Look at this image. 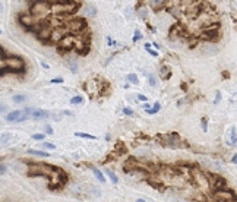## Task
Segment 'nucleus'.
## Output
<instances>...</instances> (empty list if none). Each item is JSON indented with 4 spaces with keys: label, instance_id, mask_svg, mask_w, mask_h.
Instances as JSON below:
<instances>
[{
    "label": "nucleus",
    "instance_id": "41",
    "mask_svg": "<svg viewBox=\"0 0 237 202\" xmlns=\"http://www.w3.org/2000/svg\"><path fill=\"white\" fill-rule=\"evenodd\" d=\"M138 100H139V101H146L148 98H146L145 95H142V94H139V95H138Z\"/></svg>",
    "mask_w": 237,
    "mask_h": 202
},
{
    "label": "nucleus",
    "instance_id": "31",
    "mask_svg": "<svg viewBox=\"0 0 237 202\" xmlns=\"http://www.w3.org/2000/svg\"><path fill=\"white\" fill-rule=\"evenodd\" d=\"M202 130H204V132H206V130H208V122H206V119H202Z\"/></svg>",
    "mask_w": 237,
    "mask_h": 202
},
{
    "label": "nucleus",
    "instance_id": "24",
    "mask_svg": "<svg viewBox=\"0 0 237 202\" xmlns=\"http://www.w3.org/2000/svg\"><path fill=\"white\" fill-rule=\"evenodd\" d=\"M230 135H231V141H230V144H236L237 142V132L234 128H231L230 129Z\"/></svg>",
    "mask_w": 237,
    "mask_h": 202
},
{
    "label": "nucleus",
    "instance_id": "13",
    "mask_svg": "<svg viewBox=\"0 0 237 202\" xmlns=\"http://www.w3.org/2000/svg\"><path fill=\"white\" fill-rule=\"evenodd\" d=\"M201 51L204 53L205 56H212V54H217L220 50H218V47L214 44H205L201 47Z\"/></svg>",
    "mask_w": 237,
    "mask_h": 202
},
{
    "label": "nucleus",
    "instance_id": "25",
    "mask_svg": "<svg viewBox=\"0 0 237 202\" xmlns=\"http://www.w3.org/2000/svg\"><path fill=\"white\" fill-rule=\"evenodd\" d=\"M82 101H83L82 97H81V95H76V97H73V98H72L70 103H72V104H81Z\"/></svg>",
    "mask_w": 237,
    "mask_h": 202
},
{
    "label": "nucleus",
    "instance_id": "43",
    "mask_svg": "<svg viewBox=\"0 0 237 202\" xmlns=\"http://www.w3.org/2000/svg\"><path fill=\"white\" fill-rule=\"evenodd\" d=\"M161 2H163V0H151V3H152V5H154V6H157V5H160Z\"/></svg>",
    "mask_w": 237,
    "mask_h": 202
},
{
    "label": "nucleus",
    "instance_id": "9",
    "mask_svg": "<svg viewBox=\"0 0 237 202\" xmlns=\"http://www.w3.org/2000/svg\"><path fill=\"white\" fill-rule=\"evenodd\" d=\"M75 38L72 37V35H65L63 38L59 41V51L61 53H65L67 50H72V48H75Z\"/></svg>",
    "mask_w": 237,
    "mask_h": 202
},
{
    "label": "nucleus",
    "instance_id": "36",
    "mask_svg": "<svg viewBox=\"0 0 237 202\" xmlns=\"http://www.w3.org/2000/svg\"><path fill=\"white\" fill-rule=\"evenodd\" d=\"M135 37H133V43H136V41H138V40H141V37H142V35H141V32H139V31H135Z\"/></svg>",
    "mask_w": 237,
    "mask_h": 202
},
{
    "label": "nucleus",
    "instance_id": "23",
    "mask_svg": "<svg viewBox=\"0 0 237 202\" xmlns=\"http://www.w3.org/2000/svg\"><path fill=\"white\" fill-rule=\"evenodd\" d=\"M127 81H129V82H132V84H135V85H138V84H139L138 76H136L135 73H130V75L127 76Z\"/></svg>",
    "mask_w": 237,
    "mask_h": 202
},
{
    "label": "nucleus",
    "instance_id": "33",
    "mask_svg": "<svg viewBox=\"0 0 237 202\" xmlns=\"http://www.w3.org/2000/svg\"><path fill=\"white\" fill-rule=\"evenodd\" d=\"M166 73H170V72H168V67L163 66V69H161V76H163V78H166Z\"/></svg>",
    "mask_w": 237,
    "mask_h": 202
},
{
    "label": "nucleus",
    "instance_id": "3",
    "mask_svg": "<svg viewBox=\"0 0 237 202\" xmlns=\"http://www.w3.org/2000/svg\"><path fill=\"white\" fill-rule=\"evenodd\" d=\"M5 67L3 70H0V75H5L7 72L12 73H23L25 72V62L21 56H6L5 60Z\"/></svg>",
    "mask_w": 237,
    "mask_h": 202
},
{
    "label": "nucleus",
    "instance_id": "20",
    "mask_svg": "<svg viewBox=\"0 0 237 202\" xmlns=\"http://www.w3.org/2000/svg\"><path fill=\"white\" fill-rule=\"evenodd\" d=\"M105 173H107V176H108V177H110V180L113 182V185H117V183H119V177H117V176H116L114 173H113V171H110V170H107Z\"/></svg>",
    "mask_w": 237,
    "mask_h": 202
},
{
    "label": "nucleus",
    "instance_id": "16",
    "mask_svg": "<svg viewBox=\"0 0 237 202\" xmlns=\"http://www.w3.org/2000/svg\"><path fill=\"white\" fill-rule=\"evenodd\" d=\"M148 183H149V186H151V187H154V189H157V191H160V192L166 191V186H161L163 183H160V182H151V180H149Z\"/></svg>",
    "mask_w": 237,
    "mask_h": 202
},
{
    "label": "nucleus",
    "instance_id": "42",
    "mask_svg": "<svg viewBox=\"0 0 237 202\" xmlns=\"http://www.w3.org/2000/svg\"><path fill=\"white\" fill-rule=\"evenodd\" d=\"M45 133H49V135H51L53 133V129L50 128V126H45Z\"/></svg>",
    "mask_w": 237,
    "mask_h": 202
},
{
    "label": "nucleus",
    "instance_id": "34",
    "mask_svg": "<svg viewBox=\"0 0 237 202\" xmlns=\"http://www.w3.org/2000/svg\"><path fill=\"white\" fill-rule=\"evenodd\" d=\"M63 81H65L63 78H54L51 79V84H63Z\"/></svg>",
    "mask_w": 237,
    "mask_h": 202
},
{
    "label": "nucleus",
    "instance_id": "40",
    "mask_svg": "<svg viewBox=\"0 0 237 202\" xmlns=\"http://www.w3.org/2000/svg\"><path fill=\"white\" fill-rule=\"evenodd\" d=\"M146 50H148V53H149V54H151V56H154V57H157V56H158V53H157V51H154V50H151L149 47H148V48H146Z\"/></svg>",
    "mask_w": 237,
    "mask_h": 202
},
{
    "label": "nucleus",
    "instance_id": "19",
    "mask_svg": "<svg viewBox=\"0 0 237 202\" xmlns=\"http://www.w3.org/2000/svg\"><path fill=\"white\" fill-rule=\"evenodd\" d=\"M94 174H95V177H97V180H98L99 183H104L105 182V177L103 176V173L99 171L98 168H94Z\"/></svg>",
    "mask_w": 237,
    "mask_h": 202
},
{
    "label": "nucleus",
    "instance_id": "12",
    "mask_svg": "<svg viewBox=\"0 0 237 202\" xmlns=\"http://www.w3.org/2000/svg\"><path fill=\"white\" fill-rule=\"evenodd\" d=\"M184 32H186V29H184V27H183L180 22H176L170 28V37H171V38H173V37H176V35H183Z\"/></svg>",
    "mask_w": 237,
    "mask_h": 202
},
{
    "label": "nucleus",
    "instance_id": "45",
    "mask_svg": "<svg viewBox=\"0 0 237 202\" xmlns=\"http://www.w3.org/2000/svg\"><path fill=\"white\" fill-rule=\"evenodd\" d=\"M222 78H230V73L227 72V70L226 72H222Z\"/></svg>",
    "mask_w": 237,
    "mask_h": 202
},
{
    "label": "nucleus",
    "instance_id": "35",
    "mask_svg": "<svg viewBox=\"0 0 237 202\" xmlns=\"http://www.w3.org/2000/svg\"><path fill=\"white\" fill-rule=\"evenodd\" d=\"M123 113H125L126 116H132V114H133V110H132V108H127V107H126V108H123Z\"/></svg>",
    "mask_w": 237,
    "mask_h": 202
},
{
    "label": "nucleus",
    "instance_id": "10",
    "mask_svg": "<svg viewBox=\"0 0 237 202\" xmlns=\"http://www.w3.org/2000/svg\"><path fill=\"white\" fill-rule=\"evenodd\" d=\"M19 22L22 23L25 28L32 29V27H35V25L38 23V19L34 16L32 13H29V15H21V16H19Z\"/></svg>",
    "mask_w": 237,
    "mask_h": 202
},
{
    "label": "nucleus",
    "instance_id": "26",
    "mask_svg": "<svg viewBox=\"0 0 237 202\" xmlns=\"http://www.w3.org/2000/svg\"><path fill=\"white\" fill-rule=\"evenodd\" d=\"M27 100V97L25 95H15L13 97V103H22V101Z\"/></svg>",
    "mask_w": 237,
    "mask_h": 202
},
{
    "label": "nucleus",
    "instance_id": "44",
    "mask_svg": "<svg viewBox=\"0 0 237 202\" xmlns=\"http://www.w3.org/2000/svg\"><path fill=\"white\" fill-rule=\"evenodd\" d=\"M5 171H6V167H5V166H2V164H0V174H2V173H5Z\"/></svg>",
    "mask_w": 237,
    "mask_h": 202
},
{
    "label": "nucleus",
    "instance_id": "6",
    "mask_svg": "<svg viewBox=\"0 0 237 202\" xmlns=\"http://www.w3.org/2000/svg\"><path fill=\"white\" fill-rule=\"evenodd\" d=\"M215 192V198L214 201H224V202H234L237 201V195L234 193V191L231 189H218V191H214Z\"/></svg>",
    "mask_w": 237,
    "mask_h": 202
},
{
    "label": "nucleus",
    "instance_id": "7",
    "mask_svg": "<svg viewBox=\"0 0 237 202\" xmlns=\"http://www.w3.org/2000/svg\"><path fill=\"white\" fill-rule=\"evenodd\" d=\"M85 28H87V21L82 18H76L67 22V29L73 34H81V31H83Z\"/></svg>",
    "mask_w": 237,
    "mask_h": 202
},
{
    "label": "nucleus",
    "instance_id": "27",
    "mask_svg": "<svg viewBox=\"0 0 237 202\" xmlns=\"http://www.w3.org/2000/svg\"><path fill=\"white\" fill-rule=\"evenodd\" d=\"M148 81H149V85H151V86H157V84H158V82H157V79H155L152 75H149Z\"/></svg>",
    "mask_w": 237,
    "mask_h": 202
},
{
    "label": "nucleus",
    "instance_id": "11",
    "mask_svg": "<svg viewBox=\"0 0 237 202\" xmlns=\"http://www.w3.org/2000/svg\"><path fill=\"white\" fill-rule=\"evenodd\" d=\"M6 120H7V122H16V123H21V122H25V120H27V116H25V112L15 110V112H11L9 114H6Z\"/></svg>",
    "mask_w": 237,
    "mask_h": 202
},
{
    "label": "nucleus",
    "instance_id": "1",
    "mask_svg": "<svg viewBox=\"0 0 237 202\" xmlns=\"http://www.w3.org/2000/svg\"><path fill=\"white\" fill-rule=\"evenodd\" d=\"M28 176L29 177H34V176H44L47 179H50L51 185H50V189H61L63 186L67 183V174L61 170V168L56 167V166H51V164H37L32 163V161H28Z\"/></svg>",
    "mask_w": 237,
    "mask_h": 202
},
{
    "label": "nucleus",
    "instance_id": "37",
    "mask_svg": "<svg viewBox=\"0 0 237 202\" xmlns=\"http://www.w3.org/2000/svg\"><path fill=\"white\" fill-rule=\"evenodd\" d=\"M70 69H72V72H73V73L78 72V67H76V63H75V62H70Z\"/></svg>",
    "mask_w": 237,
    "mask_h": 202
},
{
    "label": "nucleus",
    "instance_id": "39",
    "mask_svg": "<svg viewBox=\"0 0 237 202\" xmlns=\"http://www.w3.org/2000/svg\"><path fill=\"white\" fill-rule=\"evenodd\" d=\"M6 112H7V106L0 103V113H6Z\"/></svg>",
    "mask_w": 237,
    "mask_h": 202
},
{
    "label": "nucleus",
    "instance_id": "30",
    "mask_svg": "<svg viewBox=\"0 0 237 202\" xmlns=\"http://www.w3.org/2000/svg\"><path fill=\"white\" fill-rule=\"evenodd\" d=\"M9 138H11V133H5L0 136V142H6V141H9Z\"/></svg>",
    "mask_w": 237,
    "mask_h": 202
},
{
    "label": "nucleus",
    "instance_id": "22",
    "mask_svg": "<svg viewBox=\"0 0 237 202\" xmlns=\"http://www.w3.org/2000/svg\"><path fill=\"white\" fill-rule=\"evenodd\" d=\"M76 136H79V138H85V139H95L94 135H89V133H82V132H76Z\"/></svg>",
    "mask_w": 237,
    "mask_h": 202
},
{
    "label": "nucleus",
    "instance_id": "29",
    "mask_svg": "<svg viewBox=\"0 0 237 202\" xmlns=\"http://www.w3.org/2000/svg\"><path fill=\"white\" fill-rule=\"evenodd\" d=\"M43 146H44V148H47V149H54V148H56L54 144H50V142H44V144H43Z\"/></svg>",
    "mask_w": 237,
    "mask_h": 202
},
{
    "label": "nucleus",
    "instance_id": "2",
    "mask_svg": "<svg viewBox=\"0 0 237 202\" xmlns=\"http://www.w3.org/2000/svg\"><path fill=\"white\" fill-rule=\"evenodd\" d=\"M78 7H79V5L73 0H54L51 5V12L59 16H67V15L75 13Z\"/></svg>",
    "mask_w": 237,
    "mask_h": 202
},
{
    "label": "nucleus",
    "instance_id": "8",
    "mask_svg": "<svg viewBox=\"0 0 237 202\" xmlns=\"http://www.w3.org/2000/svg\"><path fill=\"white\" fill-rule=\"evenodd\" d=\"M38 27L35 29V35L38 37L41 41H45V40H50V35H51V29L49 28V23H37Z\"/></svg>",
    "mask_w": 237,
    "mask_h": 202
},
{
    "label": "nucleus",
    "instance_id": "14",
    "mask_svg": "<svg viewBox=\"0 0 237 202\" xmlns=\"http://www.w3.org/2000/svg\"><path fill=\"white\" fill-rule=\"evenodd\" d=\"M63 37H65V34H63V31H61V29H54V31H51L50 41H51V43H59Z\"/></svg>",
    "mask_w": 237,
    "mask_h": 202
},
{
    "label": "nucleus",
    "instance_id": "38",
    "mask_svg": "<svg viewBox=\"0 0 237 202\" xmlns=\"http://www.w3.org/2000/svg\"><path fill=\"white\" fill-rule=\"evenodd\" d=\"M146 15H148L146 9H142V11H139V16H141V18H146Z\"/></svg>",
    "mask_w": 237,
    "mask_h": 202
},
{
    "label": "nucleus",
    "instance_id": "4",
    "mask_svg": "<svg viewBox=\"0 0 237 202\" xmlns=\"http://www.w3.org/2000/svg\"><path fill=\"white\" fill-rule=\"evenodd\" d=\"M50 11H51V6H50V3L47 0H37V2L32 3V6H31V13H32L38 21L47 16L50 13Z\"/></svg>",
    "mask_w": 237,
    "mask_h": 202
},
{
    "label": "nucleus",
    "instance_id": "5",
    "mask_svg": "<svg viewBox=\"0 0 237 202\" xmlns=\"http://www.w3.org/2000/svg\"><path fill=\"white\" fill-rule=\"evenodd\" d=\"M205 174L208 177V182H209V186L212 191H218V189L227 187V180L224 176H220V174H215V173H208V171H205Z\"/></svg>",
    "mask_w": 237,
    "mask_h": 202
},
{
    "label": "nucleus",
    "instance_id": "46",
    "mask_svg": "<svg viewBox=\"0 0 237 202\" xmlns=\"http://www.w3.org/2000/svg\"><path fill=\"white\" fill-rule=\"evenodd\" d=\"M231 161H233V163H234V164H237V154H236V155H233Z\"/></svg>",
    "mask_w": 237,
    "mask_h": 202
},
{
    "label": "nucleus",
    "instance_id": "32",
    "mask_svg": "<svg viewBox=\"0 0 237 202\" xmlns=\"http://www.w3.org/2000/svg\"><path fill=\"white\" fill-rule=\"evenodd\" d=\"M221 100V92L220 91H217V94H215V100H214V104H218Z\"/></svg>",
    "mask_w": 237,
    "mask_h": 202
},
{
    "label": "nucleus",
    "instance_id": "21",
    "mask_svg": "<svg viewBox=\"0 0 237 202\" xmlns=\"http://www.w3.org/2000/svg\"><path fill=\"white\" fill-rule=\"evenodd\" d=\"M85 13H87L88 16H95V15H97V9L92 7V6H87V7H85Z\"/></svg>",
    "mask_w": 237,
    "mask_h": 202
},
{
    "label": "nucleus",
    "instance_id": "28",
    "mask_svg": "<svg viewBox=\"0 0 237 202\" xmlns=\"http://www.w3.org/2000/svg\"><path fill=\"white\" fill-rule=\"evenodd\" d=\"M44 138H45V136H44L43 133H35V135H32V139H34V141H43Z\"/></svg>",
    "mask_w": 237,
    "mask_h": 202
},
{
    "label": "nucleus",
    "instance_id": "18",
    "mask_svg": "<svg viewBox=\"0 0 237 202\" xmlns=\"http://www.w3.org/2000/svg\"><path fill=\"white\" fill-rule=\"evenodd\" d=\"M160 108H161L160 103H155L152 108H146V113H148V114H155V113H158V112H160Z\"/></svg>",
    "mask_w": 237,
    "mask_h": 202
},
{
    "label": "nucleus",
    "instance_id": "15",
    "mask_svg": "<svg viewBox=\"0 0 237 202\" xmlns=\"http://www.w3.org/2000/svg\"><path fill=\"white\" fill-rule=\"evenodd\" d=\"M50 117V113L45 112V110H35L32 113V119L34 120H43V119Z\"/></svg>",
    "mask_w": 237,
    "mask_h": 202
},
{
    "label": "nucleus",
    "instance_id": "47",
    "mask_svg": "<svg viewBox=\"0 0 237 202\" xmlns=\"http://www.w3.org/2000/svg\"><path fill=\"white\" fill-rule=\"evenodd\" d=\"M2 11H3V7H2V5H0V12H2Z\"/></svg>",
    "mask_w": 237,
    "mask_h": 202
},
{
    "label": "nucleus",
    "instance_id": "17",
    "mask_svg": "<svg viewBox=\"0 0 237 202\" xmlns=\"http://www.w3.org/2000/svg\"><path fill=\"white\" fill-rule=\"evenodd\" d=\"M29 154L31 155H37V157H44V158H49L50 157V154L49 152H43V151H35V149H29Z\"/></svg>",
    "mask_w": 237,
    "mask_h": 202
}]
</instances>
